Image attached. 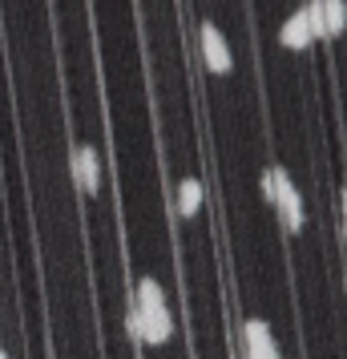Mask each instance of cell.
Segmentation results:
<instances>
[{"instance_id": "cell-1", "label": "cell", "mask_w": 347, "mask_h": 359, "mask_svg": "<svg viewBox=\"0 0 347 359\" xmlns=\"http://www.w3.org/2000/svg\"><path fill=\"white\" fill-rule=\"evenodd\" d=\"M130 335L142 343V347H162V343L174 339V315L165 307V291L154 275H142L133 283Z\"/></svg>"}, {"instance_id": "cell-2", "label": "cell", "mask_w": 347, "mask_h": 359, "mask_svg": "<svg viewBox=\"0 0 347 359\" xmlns=\"http://www.w3.org/2000/svg\"><path fill=\"white\" fill-rule=\"evenodd\" d=\"M263 198L275 206V214H279V222L287 234H299V230L307 226L303 194H299V186L291 182V174L283 165H266L263 170Z\"/></svg>"}, {"instance_id": "cell-3", "label": "cell", "mask_w": 347, "mask_h": 359, "mask_svg": "<svg viewBox=\"0 0 347 359\" xmlns=\"http://www.w3.org/2000/svg\"><path fill=\"white\" fill-rule=\"evenodd\" d=\"M315 41H323V8H319V0H307L303 8H295L291 17L283 20L279 45L287 53H303V49H311Z\"/></svg>"}, {"instance_id": "cell-4", "label": "cell", "mask_w": 347, "mask_h": 359, "mask_svg": "<svg viewBox=\"0 0 347 359\" xmlns=\"http://www.w3.org/2000/svg\"><path fill=\"white\" fill-rule=\"evenodd\" d=\"M198 49H202V65H206V73L226 77V73L234 69L231 45H226V36H222V29H218L215 20H202L198 25Z\"/></svg>"}, {"instance_id": "cell-5", "label": "cell", "mask_w": 347, "mask_h": 359, "mask_svg": "<svg viewBox=\"0 0 347 359\" xmlns=\"http://www.w3.org/2000/svg\"><path fill=\"white\" fill-rule=\"evenodd\" d=\"M243 359H283L279 339L263 319H247L243 323Z\"/></svg>"}, {"instance_id": "cell-6", "label": "cell", "mask_w": 347, "mask_h": 359, "mask_svg": "<svg viewBox=\"0 0 347 359\" xmlns=\"http://www.w3.org/2000/svg\"><path fill=\"white\" fill-rule=\"evenodd\" d=\"M69 170H73V186H77L85 198L97 194V186H101L97 149H93V146H77V149H73V158H69Z\"/></svg>"}, {"instance_id": "cell-7", "label": "cell", "mask_w": 347, "mask_h": 359, "mask_svg": "<svg viewBox=\"0 0 347 359\" xmlns=\"http://www.w3.org/2000/svg\"><path fill=\"white\" fill-rule=\"evenodd\" d=\"M202 198H206L202 182L198 178H182V182H178V198H174V206H178L182 218H194V214L202 210Z\"/></svg>"}, {"instance_id": "cell-8", "label": "cell", "mask_w": 347, "mask_h": 359, "mask_svg": "<svg viewBox=\"0 0 347 359\" xmlns=\"http://www.w3.org/2000/svg\"><path fill=\"white\" fill-rule=\"evenodd\" d=\"M319 8H323V41L343 33L347 29V4L343 0H319Z\"/></svg>"}, {"instance_id": "cell-9", "label": "cell", "mask_w": 347, "mask_h": 359, "mask_svg": "<svg viewBox=\"0 0 347 359\" xmlns=\"http://www.w3.org/2000/svg\"><path fill=\"white\" fill-rule=\"evenodd\" d=\"M343 243H347V186H343Z\"/></svg>"}, {"instance_id": "cell-10", "label": "cell", "mask_w": 347, "mask_h": 359, "mask_svg": "<svg viewBox=\"0 0 347 359\" xmlns=\"http://www.w3.org/2000/svg\"><path fill=\"white\" fill-rule=\"evenodd\" d=\"M0 359H8V351H4V347H0Z\"/></svg>"}]
</instances>
